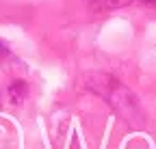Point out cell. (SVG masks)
Returning a JSON list of instances; mask_svg holds the SVG:
<instances>
[{
  "label": "cell",
  "instance_id": "obj_5",
  "mask_svg": "<svg viewBox=\"0 0 156 149\" xmlns=\"http://www.w3.org/2000/svg\"><path fill=\"white\" fill-rule=\"evenodd\" d=\"M141 2H152V5H156V0H141Z\"/></svg>",
  "mask_w": 156,
  "mask_h": 149
},
{
  "label": "cell",
  "instance_id": "obj_1",
  "mask_svg": "<svg viewBox=\"0 0 156 149\" xmlns=\"http://www.w3.org/2000/svg\"><path fill=\"white\" fill-rule=\"evenodd\" d=\"M80 86L100 95L111 104V108L119 115L132 130H143L145 127V113L139 104V97L134 93L124 86L119 80H115L108 73L100 71H89L85 76H80Z\"/></svg>",
  "mask_w": 156,
  "mask_h": 149
},
{
  "label": "cell",
  "instance_id": "obj_3",
  "mask_svg": "<svg viewBox=\"0 0 156 149\" xmlns=\"http://www.w3.org/2000/svg\"><path fill=\"white\" fill-rule=\"evenodd\" d=\"M9 93H11L13 104H22L24 97H26V84H24L22 80H15V82L9 86Z\"/></svg>",
  "mask_w": 156,
  "mask_h": 149
},
{
  "label": "cell",
  "instance_id": "obj_4",
  "mask_svg": "<svg viewBox=\"0 0 156 149\" xmlns=\"http://www.w3.org/2000/svg\"><path fill=\"white\" fill-rule=\"evenodd\" d=\"M5 56H9V46L5 41H0V61H2Z\"/></svg>",
  "mask_w": 156,
  "mask_h": 149
},
{
  "label": "cell",
  "instance_id": "obj_2",
  "mask_svg": "<svg viewBox=\"0 0 156 149\" xmlns=\"http://www.w3.org/2000/svg\"><path fill=\"white\" fill-rule=\"evenodd\" d=\"M132 0H91L89 11L91 13H106V11H115V9H122L128 7Z\"/></svg>",
  "mask_w": 156,
  "mask_h": 149
}]
</instances>
